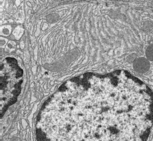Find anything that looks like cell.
I'll return each mask as SVG.
<instances>
[{
    "instance_id": "obj_1",
    "label": "cell",
    "mask_w": 153,
    "mask_h": 141,
    "mask_svg": "<svg viewBox=\"0 0 153 141\" xmlns=\"http://www.w3.org/2000/svg\"><path fill=\"white\" fill-rule=\"evenodd\" d=\"M140 82L124 71L69 81L45 104L39 130L47 140H134L152 101Z\"/></svg>"
},
{
    "instance_id": "obj_2",
    "label": "cell",
    "mask_w": 153,
    "mask_h": 141,
    "mask_svg": "<svg viewBox=\"0 0 153 141\" xmlns=\"http://www.w3.org/2000/svg\"><path fill=\"white\" fill-rule=\"evenodd\" d=\"M22 70L13 58H6L1 64V115L19 95Z\"/></svg>"
},
{
    "instance_id": "obj_3",
    "label": "cell",
    "mask_w": 153,
    "mask_h": 141,
    "mask_svg": "<svg viewBox=\"0 0 153 141\" xmlns=\"http://www.w3.org/2000/svg\"><path fill=\"white\" fill-rule=\"evenodd\" d=\"M133 67L137 73L139 74H144L149 70V61L146 58H139L134 61L133 64Z\"/></svg>"
},
{
    "instance_id": "obj_4",
    "label": "cell",
    "mask_w": 153,
    "mask_h": 141,
    "mask_svg": "<svg viewBox=\"0 0 153 141\" xmlns=\"http://www.w3.org/2000/svg\"><path fill=\"white\" fill-rule=\"evenodd\" d=\"M146 58L150 61H153V44L149 45L145 52Z\"/></svg>"
},
{
    "instance_id": "obj_5",
    "label": "cell",
    "mask_w": 153,
    "mask_h": 141,
    "mask_svg": "<svg viewBox=\"0 0 153 141\" xmlns=\"http://www.w3.org/2000/svg\"><path fill=\"white\" fill-rule=\"evenodd\" d=\"M153 29V24L149 21H146L143 25V29L146 32H150Z\"/></svg>"
},
{
    "instance_id": "obj_6",
    "label": "cell",
    "mask_w": 153,
    "mask_h": 141,
    "mask_svg": "<svg viewBox=\"0 0 153 141\" xmlns=\"http://www.w3.org/2000/svg\"><path fill=\"white\" fill-rule=\"evenodd\" d=\"M136 58V55H135V54H133V55H130V56H129V57H128V61H129L131 62V61H133V60H134V59H135Z\"/></svg>"
},
{
    "instance_id": "obj_7",
    "label": "cell",
    "mask_w": 153,
    "mask_h": 141,
    "mask_svg": "<svg viewBox=\"0 0 153 141\" xmlns=\"http://www.w3.org/2000/svg\"><path fill=\"white\" fill-rule=\"evenodd\" d=\"M152 7H153V1L152 2Z\"/></svg>"
}]
</instances>
